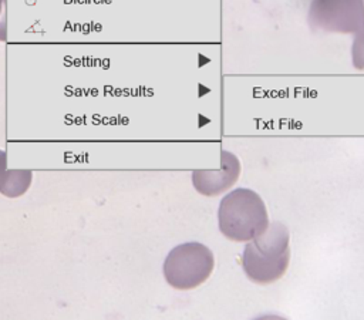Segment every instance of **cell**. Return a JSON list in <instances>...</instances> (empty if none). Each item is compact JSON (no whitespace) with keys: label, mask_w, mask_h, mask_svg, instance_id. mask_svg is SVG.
Instances as JSON below:
<instances>
[{"label":"cell","mask_w":364,"mask_h":320,"mask_svg":"<svg viewBox=\"0 0 364 320\" xmlns=\"http://www.w3.org/2000/svg\"><path fill=\"white\" fill-rule=\"evenodd\" d=\"M0 151H1V149H0Z\"/></svg>","instance_id":"obj_8"},{"label":"cell","mask_w":364,"mask_h":320,"mask_svg":"<svg viewBox=\"0 0 364 320\" xmlns=\"http://www.w3.org/2000/svg\"><path fill=\"white\" fill-rule=\"evenodd\" d=\"M7 40V23H6V0H0V41Z\"/></svg>","instance_id":"obj_7"},{"label":"cell","mask_w":364,"mask_h":320,"mask_svg":"<svg viewBox=\"0 0 364 320\" xmlns=\"http://www.w3.org/2000/svg\"><path fill=\"white\" fill-rule=\"evenodd\" d=\"M240 175V162L229 151H222L219 169H202L192 172L193 188L203 196H218L228 191Z\"/></svg>","instance_id":"obj_5"},{"label":"cell","mask_w":364,"mask_h":320,"mask_svg":"<svg viewBox=\"0 0 364 320\" xmlns=\"http://www.w3.org/2000/svg\"><path fill=\"white\" fill-rule=\"evenodd\" d=\"M269 213L260 195L249 188L226 193L218 208L220 233L233 242H249L269 228Z\"/></svg>","instance_id":"obj_2"},{"label":"cell","mask_w":364,"mask_h":320,"mask_svg":"<svg viewBox=\"0 0 364 320\" xmlns=\"http://www.w3.org/2000/svg\"><path fill=\"white\" fill-rule=\"evenodd\" d=\"M290 263V235L280 222L249 240L242 253V266L247 279L256 284H269L286 273Z\"/></svg>","instance_id":"obj_1"},{"label":"cell","mask_w":364,"mask_h":320,"mask_svg":"<svg viewBox=\"0 0 364 320\" xmlns=\"http://www.w3.org/2000/svg\"><path fill=\"white\" fill-rule=\"evenodd\" d=\"M311 20L334 31L364 30V0H313Z\"/></svg>","instance_id":"obj_4"},{"label":"cell","mask_w":364,"mask_h":320,"mask_svg":"<svg viewBox=\"0 0 364 320\" xmlns=\"http://www.w3.org/2000/svg\"><path fill=\"white\" fill-rule=\"evenodd\" d=\"M33 182L30 169H7V154L0 151V193L6 198L23 196Z\"/></svg>","instance_id":"obj_6"},{"label":"cell","mask_w":364,"mask_h":320,"mask_svg":"<svg viewBox=\"0 0 364 320\" xmlns=\"http://www.w3.org/2000/svg\"><path fill=\"white\" fill-rule=\"evenodd\" d=\"M213 267V252L199 242H188L169 250L162 265V273L171 287L189 290L208 280Z\"/></svg>","instance_id":"obj_3"}]
</instances>
